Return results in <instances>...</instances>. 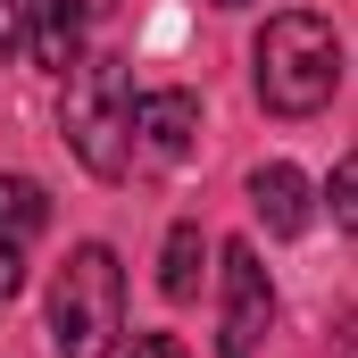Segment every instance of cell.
<instances>
[{"mask_svg":"<svg viewBox=\"0 0 358 358\" xmlns=\"http://www.w3.org/2000/svg\"><path fill=\"white\" fill-rule=\"evenodd\" d=\"M250 208H259V225H267L275 242H292V234H308V217H317V192H308V176L300 167H259L250 176Z\"/></svg>","mask_w":358,"mask_h":358,"instance_id":"6","label":"cell"},{"mask_svg":"<svg viewBox=\"0 0 358 358\" xmlns=\"http://www.w3.org/2000/svg\"><path fill=\"white\" fill-rule=\"evenodd\" d=\"M134 134H142V150L159 167H183L192 142H200V100L192 92H142L134 100Z\"/></svg>","mask_w":358,"mask_h":358,"instance_id":"5","label":"cell"},{"mask_svg":"<svg viewBox=\"0 0 358 358\" xmlns=\"http://www.w3.org/2000/svg\"><path fill=\"white\" fill-rule=\"evenodd\" d=\"M67 150H76L100 183H117L125 159H134V76H125L117 50L67 67Z\"/></svg>","mask_w":358,"mask_h":358,"instance_id":"3","label":"cell"},{"mask_svg":"<svg viewBox=\"0 0 358 358\" xmlns=\"http://www.w3.org/2000/svg\"><path fill=\"white\" fill-rule=\"evenodd\" d=\"M225 317H217V358H259V342H267L275 325V283L267 267H259V250L250 242H225Z\"/></svg>","mask_w":358,"mask_h":358,"instance_id":"4","label":"cell"},{"mask_svg":"<svg viewBox=\"0 0 358 358\" xmlns=\"http://www.w3.org/2000/svg\"><path fill=\"white\" fill-rule=\"evenodd\" d=\"M42 225H50V192L34 176H0V234L8 242H34Z\"/></svg>","mask_w":358,"mask_h":358,"instance_id":"8","label":"cell"},{"mask_svg":"<svg viewBox=\"0 0 358 358\" xmlns=\"http://www.w3.org/2000/svg\"><path fill=\"white\" fill-rule=\"evenodd\" d=\"M134 358H183L176 334H134Z\"/></svg>","mask_w":358,"mask_h":358,"instance_id":"13","label":"cell"},{"mask_svg":"<svg viewBox=\"0 0 358 358\" xmlns=\"http://www.w3.org/2000/svg\"><path fill=\"white\" fill-rule=\"evenodd\" d=\"M200 250H208L200 225H176V234H167V259H159V292H167V300H192V292H200Z\"/></svg>","mask_w":358,"mask_h":358,"instance_id":"9","label":"cell"},{"mask_svg":"<svg viewBox=\"0 0 358 358\" xmlns=\"http://www.w3.org/2000/svg\"><path fill=\"white\" fill-rule=\"evenodd\" d=\"M84 25H92V0H25V42L42 67H76L84 59Z\"/></svg>","mask_w":358,"mask_h":358,"instance_id":"7","label":"cell"},{"mask_svg":"<svg viewBox=\"0 0 358 358\" xmlns=\"http://www.w3.org/2000/svg\"><path fill=\"white\" fill-rule=\"evenodd\" d=\"M325 208H334V225H342V234H358V150L334 167V183H325Z\"/></svg>","mask_w":358,"mask_h":358,"instance_id":"10","label":"cell"},{"mask_svg":"<svg viewBox=\"0 0 358 358\" xmlns=\"http://www.w3.org/2000/svg\"><path fill=\"white\" fill-rule=\"evenodd\" d=\"M17 34H25V0H0V59L17 50Z\"/></svg>","mask_w":358,"mask_h":358,"instance_id":"12","label":"cell"},{"mask_svg":"<svg viewBox=\"0 0 358 358\" xmlns=\"http://www.w3.org/2000/svg\"><path fill=\"white\" fill-rule=\"evenodd\" d=\"M125 334V267L108 242H84L67 250V267L50 283V342L59 358H108Z\"/></svg>","mask_w":358,"mask_h":358,"instance_id":"2","label":"cell"},{"mask_svg":"<svg viewBox=\"0 0 358 358\" xmlns=\"http://www.w3.org/2000/svg\"><path fill=\"white\" fill-rule=\"evenodd\" d=\"M250 59H259V100L275 117H317L334 100V84H342V34L325 17H308V8L267 17V34H259Z\"/></svg>","mask_w":358,"mask_h":358,"instance_id":"1","label":"cell"},{"mask_svg":"<svg viewBox=\"0 0 358 358\" xmlns=\"http://www.w3.org/2000/svg\"><path fill=\"white\" fill-rule=\"evenodd\" d=\"M217 8H250V0H217Z\"/></svg>","mask_w":358,"mask_h":358,"instance_id":"14","label":"cell"},{"mask_svg":"<svg viewBox=\"0 0 358 358\" xmlns=\"http://www.w3.org/2000/svg\"><path fill=\"white\" fill-rule=\"evenodd\" d=\"M17 283H25V242H8V234H0V300H8Z\"/></svg>","mask_w":358,"mask_h":358,"instance_id":"11","label":"cell"}]
</instances>
